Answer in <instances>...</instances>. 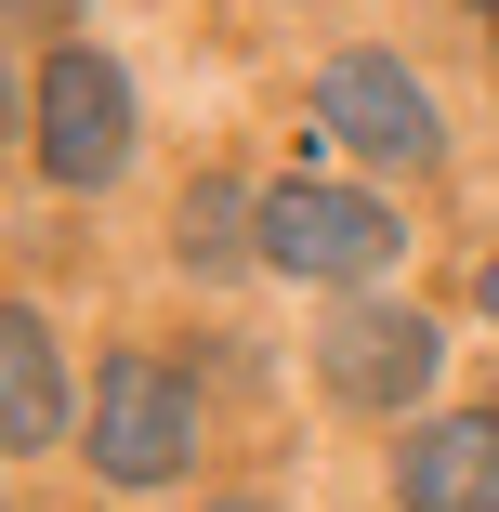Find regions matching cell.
Instances as JSON below:
<instances>
[{
  "mask_svg": "<svg viewBox=\"0 0 499 512\" xmlns=\"http://www.w3.org/2000/svg\"><path fill=\"white\" fill-rule=\"evenodd\" d=\"M263 263L276 276H316V289H355L394 263V211L355 184H276L263 197Z\"/></svg>",
  "mask_w": 499,
  "mask_h": 512,
  "instance_id": "6da1fadb",
  "label": "cell"
},
{
  "mask_svg": "<svg viewBox=\"0 0 499 512\" xmlns=\"http://www.w3.org/2000/svg\"><path fill=\"white\" fill-rule=\"evenodd\" d=\"M434 316L421 302H342L329 316V342H316V368H329V394L342 407H381V421H408V407L434 394Z\"/></svg>",
  "mask_w": 499,
  "mask_h": 512,
  "instance_id": "7a4b0ae2",
  "label": "cell"
},
{
  "mask_svg": "<svg viewBox=\"0 0 499 512\" xmlns=\"http://www.w3.org/2000/svg\"><path fill=\"white\" fill-rule=\"evenodd\" d=\"M184 447H197V394L158 355H119L106 381H92V460H106L119 486H171Z\"/></svg>",
  "mask_w": 499,
  "mask_h": 512,
  "instance_id": "3957f363",
  "label": "cell"
},
{
  "mask_svg": "<svg viewBox=\"0 0 499 512\" xmlns=\"http://www.w3.org/2000/svg\"><path fill=\"white\" fill-rule=\"evenodd\" d=\"M132 158V79L106 53H53L40 66V171L53 184H106Z\"/></svg>",
  "mask_w": 499,
  "mask_h": 512,
  "instance_id": "277c9868",
  "label": "cell"
},
{
  "mask_svg": "<svg viewBox=\"0 0 499 512\" xmlns=\"http://www.w3.org/2000/svg\"><path fill=\"white\" fill-rule=\"evenodd\" d=\"M316 132L355 145V158H381V171H421L434 158V106H421V79L394 66V53H342L316 79Z\"/></svg>",
  "mask_w": 499,
  "mask_h": 512,
  "instance_id": "5b68a950",
  "label": "cell"
},
{
  "mask_svg": "<svg viewBox=\"0 0 499 512\" xmlns=\"http://www.w3.org/2000/svg\"><path fill=\"white\" fill-rule=\"evenodd\" d=\"M394 499L408 512H499V421H421L394 447Z\"/></svg>",
  "mask_w": 499,
  "mask_h": 512,
  "instance_id": "8992f818",
  "label": "cell"
},
{
  "mask_svg": "<svg viewBox=\"0 0 499 512\" xmlns=\"http://www.w3.org/2000/svg\"><path fill=\"white\" fill-rule=\"evenodd\" d=\"M0 434H14V447L66 434V368H53V329L27 316V302L0 316Z\"/></svg>",
  "mask_w": 499,
  "mask_h": 512,
  "instance_id": "52a82bcc",
  "label": "cell"
},
{
  "mask_svg": "<svg viewBox=\"0 0 499 512\" xmlns=\"http://www.w3.org/2000/svg\"><path fill=\"white\" fill-rule=\"evenodd\" d=\"M171 237H184V263H197V276H224V263H250V250H263V197H237V184L211 171V184H184V224H171Z\"/></svg>",
  "mask_w": 499,
  "mask_h": 512,
  "instance_id": "ba28073f",
  "label": "cell"
},
{
  "mask_svg": "<svg viewBox=\"0 0 499 512\" xmlns=\"http://www.w3.org/2000/svg\"><path fill=\"white\" fill-rule=\"evenodd\" d=\"M14 14H27V27H53V14H66V0H14Z\"/></svg>",
  "mask_w": 499,
  "mask_h": 512,
  "instance_id": "9c48e42d",
  "label": "cell"
},
{
  "mask_svg": "<svg viewBox=\"0 0 499 512\" xmlns=\"http://www.w3.org/2000/svg\"><path fill=\"white\" fill-rule=\"evenodd\" d=\"M473 302H486V316H499V263H486V276H473Z\"/></svg>",
  "mask_w": 499,
  "mask_h": 512,
  "instance_id": "30bf717a",
  "label": "cell"
},
{
  "mask_svg": "<svg viewBox=\"0 0 499 512\" xmlns=\"http://www.w3.org/2000/svg\"><path fill=\"white\" fill-rule=\"evenodd\" d=\"M224 512H263V499H224Z\"/></svg>",
  "mask_w": 499,
  "mask_h": 512,
  "instance_id": "8fae6325",
  "label": "cell"
},
{
  "mask_svg": "<svg viewBox=\"0 0 499 512\" xmlns=\"http://www.w3.org/2000/svg\"><path fill=\"white\" fill-rule=\"evenodd\" d=\"M486 14H499V0H486Z\"/></svg>",
  "mask_w": 499,
  "mask_h": 512,
  "instance_id": "7c38bea8",
  "label": "cell"
}]
</instances>
